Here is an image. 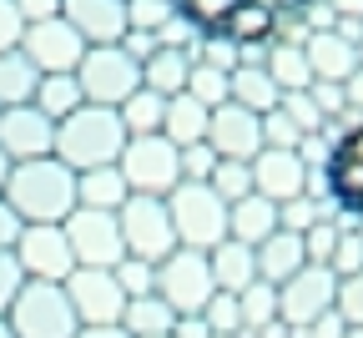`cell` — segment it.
Masks as SVG:
<instances>
[{
    "mask_svg": "<svg viewBox=\"0 0 363 338\" xmlns=\"http://www.w3.org/2000/svg\"><path fill=\"white\" fill-rule=\"evenodd\" d=\"M21 222H66L76 212V172L56 157H35V162H11L6 192H0Z\"/></svg>",
    "mask_w": 363,
    "mask_h": 338,
    "instance_id": "obj_1",
    "label": "cell"
},
{
    "mask_svg": "<svg viewBox=\"0 0 363 338\" xmlns=\"http://www.w3.org/2000/svg\"><path fill=\"white\" fill-rule=\"evenodd\" d=\"M121 147H126V131L111 107H76L66 121H56L51 157L66 162L71 172H91V167H116Z\"/></svg>",
    "mask_w": 363,
    "mask_h": 338,
    "instance_id": "obj_2",
    "label": "cell"
},
{
    "mask_svg": "<svg viewBox=\"0 0 363 338\" xmlns=\"http://www.w3.org/2000/svg\"><path fill=\"white\" fill-rule=\"evenodd\" d=\"M162 202H167V217H172V232H177V248L212 253L227 237V202L207 182H177Z\"/></svg>",
    "mask_w": 363,
    "mask_h": 338,
    "instance_id": "obj_3",
    "label": "cell"
},
{
    "mask_svg": "<svg viewBox=\"0 0 363 338\" xmlns=\"http://www.w3.org/2000/svg\"><path fill=\"white\" fill-rule=\"evenodd\" d=\"M71 76L81 86V102L86 107H111L116 111L126 96L142 86V61H136L121 40L116 45H86V56H81V66Z\"/></svg>",
    "mask_w": 363,
    "mask_h": 338,
    "instance_id": "obj_4",
    "label": "cell"
},
{
    "mask_svg": "<svg viewBox=\"0 0 363 338\" xmlns=\"http://www.w3.org/2000/svg\"><path fill=\"white\" fill-rule=\"evenodd\" d=\"M6 328L16 338H76V313L61 283H30L16 293V303L6 308Z\"/></svg>",
    "mask_w": 363,
    "mask_h": 338,
    "instance_id": "obj_5",
    "label": "cell"
},
{
    "mask_svg": "<svg viewBox=\"0 0 363 338\" xmlns=\"http://www.w3.org/2000/svg\"><path fill=\"white\" fill-rule=\"evenodd\" d=\"M116 227H121L126 258H136V263H152L157 268L177 248V232H172V217H167V202L162 197H142V192H131V197L116 207Z\"/></svg>",
    "mask_w": 363,
    "mask_h": 338,
    "instance_id": "obj_6",
    "label": "cell"
},
{
    "mask_svg": "<svg viewBox=\"0 0 363 338\" xmlns=\"http://www.w3.org/2000/svg\"><path fill=\"white\" fill-rule=\"evenodd\" d=\"M152 293L177 313V318H192L207 308V298L217 293L212 288V268H207V253H192V248H172L162 263H157V288Z\"/></svg>",
    "mask_w": 363,
    "mask_h": 338,
    "instance_id": "obj_7",
    "label": "cell"
},
{
    "mask_svg": "<svg viewBox=\"0 0 363 338\" xmlns=\"http://www.w3.org/2000/svg\"><path fill=\"white\" fill-rule=\"evenodd\" d=\"M116 172L126 182V192H142V197H167L182 182L177 172V147L157 131V136H126V147L116 157Z\"/></svg>",
    "mask_w": 363,
    "mask_h": 338,
    "instance_id": "obj_8",
    "label": "cell"
},
{
    "mask_svg": "<svg viewBox=\"0 0 363 338\" xmlns=\"http://www.w3.org/2000/svg\"><path fill=\"white\" fill-rule=\"evenodd\" d=\"M338 298V273L328 263H303L288 283H278V323L313 328Z\"/></svg>",
    "mask_w": 363,
    "mask_h": 338,
    "instance_id": "obj_9",
    "label": "cell"
},
{
    "mask_svg": "<svg viewBox=\"0 0 363 338\" xmlns=\"http://www.w3.org/2000/svg\"><path fill=\"white\" fill-rule=\"evenodd\" d=\"M11 253H16V263H21V273L30 283H66L71 268H76L61 222H26Z\"/></svg>",
    "mask_w": 363,
    "mask_h": 338,
    "instance_id": "obj_10",
    "label": "cell"
},
{
    "mask_svg": "<svg viewBox=\"0 0 363 338\" xmlns=\"http://www.w3.org/2000/svg\"><path fill=\"white\" fill-rule=\"evenodd\" d=\"M66 243H71V258L76 268H116L126 258L121 248V227H116V212H91V207H76L66 222Z\"/></svg>",
    "mask_w": 363,
    "mask_h": 338,
    "instance_id": "obj_11",
    "label": "cell"
},
{
    "mask_svg": "<svg viewBox=\"0 0 363 338\" xmlns=\"http://www.w3.org/2000/svg\"><path fill=\"white\" fill-rule=\"evenodd\" d=\"M16 51H21L40 76H66V71L81 66L86 40H81L61 16H51V21H30V26L21 31V45H16Z\"/></svg>",
    "mask_w": 363,
    "mask_h": 338,
    "instance_id": "obj_12",
    "label": "cell"
},
{
    "mask_svg": "<svg viewBox=\"0 0 363 338\" xmlns=\"http://www.w3.org/2000/svg\"><path fill=\"white\" fill-rule=\"evenodd\" d=\"M202 141L222 162H252L262 152V116L238 107V102H222V107L207 111V136Z\"/></svg>",
    "mask_w": 363,
    "mask_h": 338,
    "instance_id": "obj_13",
    "label": "cell"
},
{
    "mask_svg": "<svg viewBox=\"0 0 363 338\" xmlns=\"http://www.w3.org/2000/svg\"><path fill=\"white\" fill-rule=\"evenodd\" d=\"M61 288H66L71 313H76L81 328H91V323H121L126 293L116 288L111 268H71V278H66Z\"/></svg>",
    "mask_w": 363,
    "mask_h": 338,
    "instance_id": "obj_14",
    "label": "cell"
},
{
    "mask_svg": "<svg viewBox=\"0 0 363 338\" xmlns=\"http://www.w3.org/2000/svg\"><path fill=\"white\" fill-rule=\"evenodd\" d=\"M51 147H56V121H51V116H40L30 102L0 111V152H6L11 162L51 157Z\"/></svg>",
    "mask_w": 363,
    "mask_h": 338,
    "instance_id": "obj_15",
    "label": "cell"
},
{
    "mask_svg": "<svg viewBox=\"0 0 363 338\" xmlns=\"http://www.w3.org/2000/svg\"><path fill=\"white\" fill-rule=\"evenodd\" d=\"M323 182H328V197L338 202V212L363 217V126H353L338 147L328 152Z\"/></svg>",
    "mask_w": 363,
    "mask_h": 338,
    "instance_id": "obj_16",
    "label": "cell"
},
{
    "mask_svg": "<svg viewBox=\"0 0 363 338\" xmlns=\"http://www.w3.org/2000/svg\"><path fill=\"white\" fill-rule=\"evenodd\" d=\"M252 192L267 202H293L303 197V187H308V172H303V152H278V147H262L252 162Z\"/></svg>",
    "mask_w": 363,
    "mask_h": 338,
    "instance_id": "obj_17",
    "label": "cell"
},
{
    "mask_svg": "<svg viewBox=\"0 0 363 338\" xmlns=\"http://www.w3.org/2000/svg\"><path fill=\"white\" fill-rule=\"evenodd\" d=\"M61 21L86 45H116L126 36V0H61Z\"/></svg>",
    "mask_w": 363,
    "mask_h": 338,
    "instance_id": "obj_18",
    "label": "cell"
},
{
    "mask_svg": "<svg viewBox=\"0 0 363 338\" xmlns=\"http://www.w3.org/2000/svg\"><path fill=\"white\" fill-rule=\"evenodd\" d=\"M303 56H308L313 81H328V86H343L358 71V45L343 31H313L308 45H303Z\"/></svg>",
    "mask_w": 363,
    "mask_h": 338,
    "instance_id": "obj_19",
    "label": "cell"
},
{
    "mask_svg": "<svg viewBox=\"0 0 363 338\" xmlns=\"http://www.w3.org/2000/svg\"><path fill=\"white\" fill-rule=\"evenodd\" d=\"M252 263H257V278L262 283H288L303 263H308V253H303V232H293V227H278L272 237H262V243L252 248Z\"/></svg>",
    "mask_w": 363,
    "mask_h": 338,
    "instance_id": "obj_20",
    "label": "cell"
},
{
    "mask_svg": "<svg viewBox=\"0 0 363 338\" xmlns=\"http://www.w3.org/2000/svg\"><path fill=\"white\" fill-rule=\"evenodd\" d=\"M278 227H283L278 202L257 197V192H247L242 202H233V207H227V237H233V243H242V248H257L262 237H272Z\"/></svg>",
    "mask_w": 363,
    "mask_h": 338,
    "instance_id": "obj_21",
    "label": "cell"
},
{
    "mask_svg": "<svg viewBox=\"0 0 363 338\" xmlns=\"http://www.w3.org/2000/svg\"><path fill=\"white\" fill-rule=\"evenodd\" d=\"M227 102H238V107H247V111L267 116L272 107L283 102V91L272 86V76H267V66H262V61H238L233 71H227Z\"/></svg>",
    "mask_w": 363,
    "mask_h": 338,
    "instance_id": "obj_22",
    "label": "cell"
},
{
    "mask_svg": "<svg viewBox=\"0 0 363 338\" xmlns=\"http://www.w3.org/2000/svg\"><path fill=\"white\" fill-rule=\"evenodd\" d=\"M207 268H212V288L217 293H242L247 283H257V263H252V248L222 237V243L207 253Z\"/></svg>",
    "mask_w": 363,
    "mask_h": 338,
    "instance_id": "obj_23",
    "label": "cell"
},
{
    "mask_svg": "<svg viewBox=\"0 0 363 338\" xmlns=\"http://www.w3.org/2000/svg\"><path fill=\"white\" fill-rule=\"evenodd\" d=\"M187 76H192V56L187 45H157V51L142 61V86L157 91V96H177L187 91Z\"/></svg>",
    "mask_w": 363,
    "mask_h": 338,
    "instance_id": "obj_24",
    "label": "cell"
},
{
    "mask_svg": "<svg viewBox=\"0 0 363 338\" xmlns=\"http://www.w3.org/2000/svg\"><path fill=\"white\" fill-rule=\"evenodd\" d=\"M162 136L172 141V147H192V141H202V136H207V107L197 102V96H187V91L167 96Z\"/></svg>",
    "mask_w": 363,
    "mask_h": 338,
    "instance_id": "obj_25",
    "label": "cell"
},
{
    "mask_svg": "<svg viewBox=\"0 0 363 338\" xmlns=\"http://www.w3.org/2000/svg\"><path fill=\"white\" fill-rule=\"evenodd\" d=\"M131 197L126 182L116 167H91V172H76V207H91V212H116L121 202Z\"/></svg>",
    "mask_w": 363,
    "mask_h": 338,
    "instance_id": "obj_26",
    "label": "cell"
},
{
    "mask_svg": "<svg viewBox=\"0 0 363 338\" xmlns=\"http://www.w3.org/2000/svg\"><path fill=\"white\" fill-rule=\"evenodd\" d=\"M162 111H167V96H157V91H147V86H136L126 102L116 107L126 136H157V131H162Z\"/></svg>",
    "mask_w": 363,
    "mask_h": 338,
    "instance_id": "obj_27",
    "label": "cell"
},
{
    "mask_svg": "<svg viewBox=\"0 0 363 338\" xmlns=\"http://www.w3.org/2000/svg\"><path fill=\"white\" fill-rule=\"evenodd\" d=\"M30 107L40 111V116H51V121H66L76 107H86L81 102V86H76V76L66 71V76H40L35 81V96H30Z\"/></svg>",
    "mask_w": 363,
    "mask_h": 338,
    "instance_id": "obj_28",
    "label": "cell"
},
{
    "mask_svg": "<svg viewBox=\"0 0 363 338\" xmlns=\"http://www.w3.org/2000/svg\"><path fill=\"white\" fill-rule=\"evenodd\" d=\"M172 323H177V313H172L157 293H147V298H126V308H121V328H126L131 338H157V333H172Z\"/></svg>",
    "mask_w": 363,
    "mask_h": 338,
    "instance_id": "obj_29",
    "label": "cell"
},
{
    "mask_svg": "<svg viewBox=\"0 0 363 338\" xmlns=\"http://www.w3.org/2000/svg\"><path fill=\"white\" fill-rule=\"evenodd\" d=\"M35 81H40V71L21 51H6L0 56V107H26L35 96Z\"/></svg>",
    "mask_w": 363,
    "mask_h": 338,
    "instance_id": "obj_30",
    "label": "cell"
},
{
    "mask_svg": "<svg viewBox=\"0 0 363 338\" xmlns=\"http://www.w3.org/2000/svg\"><path fill=\"white\" fill-rule=\"evenodd\" d=\"M267 76L278 91H308L313 86V71H308V56H303V45H272L267 51Z\"/></svg>",
    "mask_w": 363,
    "mask_h": 338,
    "instance_id": "obj_31",
    "label": "cell"
},
{
    "mask_svg": "<svg viewBox=\"0 0 363 338\" xmlns=\"http://www.w3.org/2000/svg\"><path fill=\"white\" fill-rule=\"evenodd\" d=\"M238 308H242V333L247 328H267V323H278V288L272 283H247L242 293H238Z\"/></svg>",
    "mask_w": 363,
    "mask_h": 338,
    "instance_id": "obj_32",
    "label": "cell"
},
{
    "mask_svg": "<svg viewBox=\"0 0 363 338\" xmlns=\"http://www.w3.org/2000/svg\"><path fill=\"white\" fill-rule=\"evenodd\" d=\"M207 187L217 192L227 207H233V202H242L247 192H252V167H247V162H222V157H217V167L207 172Z\"/></svg>",
    "mask_w": 363,
    "mask_h": 338,
    "instance_id": "obj_33",
    "label": "cell"
},
{
    "mask_svg": "<svg viewBox=\"0 0 363 338\" xmlns=\"http://www.w3.org/2000/svg\"><path fill=\"white\" fill-rule=\"evenodd\" d=\"M187 96H197V102L212 111L227 102V71L212 66V61H192V76H187Z\"/></svg>",
    "mask_w": 363,
    "mask_h": 338,
    "instance_id": "obj_34",
    "label": "cell"
},
{
    "mask_svg": "<svg viewBox=\"0 0 363 338\" xmlns=\"http://www.w3.org/2000/svg\"><path fill=\"white\" fill-rule=\"evenodd\" d=\"M172 21H177L172 0H126V31H147V36H162Z\"/></svg>",
    "mask_w": 363,
    "mask_h": 338,
    "instance_id": "obj_35",
    "label": "cell"
},
{
    "mask_svg": "<svg viewBox=\"0 0 363 338\" xmlns=\"http://www.w3.org/2000/svg\"><path fill=\"white\" fill-rule=\"evenodd\" d=\"M207 323V333H242V308H238V293H212L207 308L197 313Z\"/></svg>",
    "mask_w": 363,
    "mask_h": 338,
    "instance_id": "obj_36",
    "label": "cell"
},
{
    "mask_svg": "<svg viewBox=\"0 0 363 338\" xmlns=\"http://www.w3.org/2000/svg\"><path fill=\"white\" fill-rule=\"evenodd\" d=\"M111 278H116V288H121L126 298H147L152 288H157V268L152 263H136V258H121L111 268Z\"/></svg>",
    "mask_w": 363,
    "mask_h": 338,
    "instance_id": "obj_37",
    "label": "cell"
},
{
    "mask_svg": "<svg viewBox=\"0 0 363 338\" xmlns=\"http://www.w3.org/2000/svg\"><path fill=\"white\" fill-rule=\"evenodd\" d=\"M278 111L303 131V136H313L318 126H323V111H318V102H313V96L308 91H283V102H278Z\"/></svg>",
    "mask_w": 363,
    "mask_h": 338,
    "instance_id": "obj_38",
    "label": "cell"
},
{
    "mask_svg": "<svg viewBox=\"0 0 363 338\" xmlns=\"http://www.w3.org/2000/svg\"><path fill=\"white\" fill-rule=\"evenodd\" d=\"M333 313H338L348 328H363V273H348V278H338V298H333Z\"/></svg>",
    "mask_w": 363,
    "mask_h": 338,
    "instance_id": "obj_39",
    "label": "cell"
},
{
    "mask_svg": "<svg viewBox=\"0 0 363 338\" xmlns=\"http://www.w3.org/2000/svg\"><path fill=\"white\" fill-rule=\"evenodd\" d=\"M262 147H278V152H298L303 147V131L278 111V107H272L267 116H262Z\"/></svg>",
    "mask_w": 363,
    "mask_h": 338,
    "instance_id": "obj_40",
    "label": "cell"
},
{
    "mask_svg": "<svg viewBox=\"0 0 363 338\" xmlns=\"http://www.w3.org/2000/svg\"><path fill=\"white\" fill-rule=\"evenodd\" d=\"M212 167H217V157H212L207 141L177 147V172H182V182H207V172H212Z\"/></svg>",
    "mask_w": 363,
    "mask_h": 338,
    "instance_id": "obj_41",
    "label": "cell"
},
{
    "mask_svg": "<svg viewBox=\"0 0 363 338\" xmlns=\"http://www.w3.org/2000/svg\"><path fill=\"white\" fill-rule=\"evenodd\" d=\"M333 248H338V227H333V222H313V227H303V253H308V263H328Z\"/></svg>",
    "mask_w": 363,
    "mask_h": 338,
    "instance_id": "obj_42",
    "label": "cell"
},
{
    "mask_svg": "<svg viewBox=\"0 0 363 338\" xmlns=\"http://www.w3.org/2000/svg\"><path fill=\"white\" fill-rule=\"evenodd\" d=\"M328 268H333L338 278H348V273H363V237H353V232H338V248H333Z\"/></svg>",
    "mask_w": 363,
    "mask_h": 338,
    "instance_id": "obj_43",
    "label": "cell"
},
{
    "mask_svg": "<svg viewBox=\"0 0 363 338\" xmlns=\"http://www.w3.org/2000/svg\"><path fill=\"white\" fill-rule=\"evenodd\" d=\"M21 288H26V273H21L16 253H0V318H6V308L16 303Z\"/></svg>",
    "mask_w": 363,
    "mask_h": 338,
    "instance_id": "obj_44",
    "label": "cell"
},
{
    "mask_svg": "<svg viewBox=\"0 0 363 338\" xmlns=\"http://www.w3.org/2000/svg\"><path fill=\"white\" fill-rule=\"evenodd\" d=\"M21 31H26V21L16 11V0H0V56L21 45Z\"/></svg>",
    "mask_w": 363,
    "mask_h": 338,
    "instance_id": "obj_45",
    "label": "cell"
},
{
    "mask_svg": "<svg viewBox=\"0 0 363 338\" xmlns=\"http://www.w3.org/2000/svg\"><path fill=\"white\" fill-rule=\"evenodd\" d=\"M16 11H21V21L30 26V21H51V16H61V0H16Z\"/></svg>",
    "mask_w": 363,
    "mask_h": 338,
    "instance_id": "obj_46",
    "label": "cell"
},
{
    "mask_svg": "<svg viewBox=\"0 0 363 338\" xmlns=\"http://www.w3.org/2000/svg\"><path fill=\"white\" fill-rule=\"evenodd\" d=\"M21 227H26V222H21V217H16V212H11L6 202H0V253H11V248H16Z\"/></svg>",
    "mask_w": 363,
    "mask_h": 338,
    "instance_id": "obj_47",
    "label": "cell"
},
{
    "mask_svg": "<svg viewBox=\"0 0 363 338\" xmlns=\"http://www.w3.org/2000/svg\"><path fill=\"white\" fill-rule=\"evenodd\" d=\"M252 6H262V11H272V16H303V11H313L318 0H252Z\"/></svg>",
    "mask_w": 363,
    "mask_h": 338,
    "instance_id": "obj_48",
    "label": "cell"
},
{
    "mask_svg": "<svg viewBox=\"0 0 363 338\" xmlns=\"http://www.w3.org/2000/svg\"><path fill=\"white\" fill-rule=\"evenodd\" d=\"M343 328H348V323H343V318H338L333 308H328L323 318H318V323H313V333H318V338H343Z\"/></svg>",
    "mask_w": 363,
    "mask_h": 338,
    "instance_id": "obj_49",
    "label": "cell"
},
{
    "mask_svg": "<svg viewBox=\"0 0 363 338\" xmlns=\"http://www.w3.org/2000/svg\"><path fill=\"white\" fill-rule=\"evenodd\" d=\"M76 338H131L121 323H91V328H76Z\"/></svg>",
    "mask_w": 363,
    "mask_h": 338,
    "instance_id": "obj_50",
    "label": "cell"
},
{
    "mask_svg": "<svg viewBox=\"0 0 363 338\" xmlns=\"http://www.w3.org/2000/svg\"><path fill=\"white\" fill-rule=\"evenodd\" d=\"M338 16H363V0H333Z\"/></svg>",
    "mask_w": 363,
    "mask_h": 338,
    "instance_id": "obj_51",
    "label": "cell"
},
{
    "mask_svg": "<svg viewBox=\"0 0 363 338\" xmlns=\"http://www.w3.org/2000/svg\"><path fill=\"white\" fill-rule=\"evenodd\" d=\"M6 177H11V157L0 152V192H6Z\"/></svg>",
    "mask_w": 363,
    "mask_h": 338,
    "instance_id": "obj_52",
    "label": "cell"
},
{
    "mask_svg": "<svg viewBox=\"0 0 363 338\" xmlns=\"http://www.w3.org/2000/svg\"><path fill=\"white\" fill-rule=\"evenodd\" d=\"M343 338H363V328H343Z\"/></svg>",
    "mask_w": 363,
    "mask_h": 338,
    "instance_id": "obj_53",
    "label": "cell"
},
{
    "mask_svg": "<svg viewBox=\"0 0 363 338\" xmlns=\"http://www.w3.org/2000/svg\"><path fill=\"white\" fill-rule=\"evenodd\" d=\"M0 338H16V333H11V328H6V318H0Z\"/></svg>",
    "mask_w": 363,
    "mask_h": 338,
    "instance_id": "obj_54",
    "label": "cell"
},
{
    "mask_svg": "<svg viewBox=\"0 0 363 338\" xmlns=\"http://www.w3.org/2000/svg\"><path fill=\"white\" fill-rule=\"evenodd\" d=\"M157 338H172V333H157Z\"/></svg>",
    "mask_w": 363,
    "mask_h": 338,
    "instance_id": "obj_55",
    "label": "cell"
},
{
    "mask_svg": "<svg viewBox=\"0 0 363 338\" xmlns=\"http://www.w3.org/2000/svg\"><path fill=\"white\" fill-rule=\"evenodd\" d=\"M0 111H6V107H0Z\"/></svg>",
    "mask_w": 363,
    "mask_h": 338,
    "instance_id": "obj_56",
    "label": "cell"
}]
</instances>
